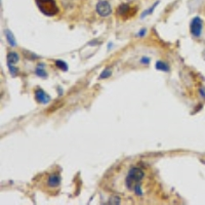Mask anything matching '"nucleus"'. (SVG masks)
<instances>
[{
  "instance_id": "obj_8",
  "label": "nucleus",
  "mask_w": 205,
  "mask_h": 205,
  "mask_svg": "<svg viewBox=\"0 0 205 205\" xmlns=\"http://www.w3.org/2000/svg\"><path fill=\"white\" fill-rule=\"evenodd\" d=\"M7 61L9 63H17L19 61V55H17V52H9L8 55H7Z\"/></svg>"
},
{
  "instance_id": "obj_9",
  "label": "nucleus",
  "mask_w": 205,
  "mask_h": 205,
  "mask_svg": "<svg viewBox=\"0 0 205 205\" xmlns=\"http://www.w3.org/2000/svg\"><path fill=\"white\" fill-rule=\"evenodd\" d=\"M156 66H157L158 69H162L163 71H167V66L164 65V64L162 63V62H158Z\"/></svg>"
},
{
  "instance_id": "obj_4",
  "label": "nucleus",
  "mask_w": 205,
  "mask_h": 205,
  "mask_svg": "<svg viewBox=\"0 0 205 205\" xmlns=\"http://www.w3.org/2000/svg\"><path fill=\"white\" fill-rule=\"evenodd\" d=\"M36 3L41 12L45 16L51 17L59 12V7L55 0H36Z\"/></svg>"
},
{
  "instance_id": "obj_1",
  "label": "nucleus",
  "mask_w": 205,
  "mask_h": 205,
  "mask_svg": "<svg viewBox=\"0 0 205 205\" xmlns=\"http://www.w3.org/2000/svg\"><path fill=\"white\" fill-rule=\"evenodd\" d=\"M148 174L145 169L140 166H130L124 178V191L123 193L134 194L136 196L143 195V185L147 181Z\"/></svg>"
},
{
  "instance_id": "obj_7",
  "label": "nucleus",
  "mask_w": 205,
  "mask_h": 205,
  "mask_svg": "<svg viewBox=\"0 0 205 205\" xmlns=\"http://www.w3.org/2000/svg\"><path fill=\"white\" fill-rule=\"evenodd\" d=\"M35 97H36V100L39 102H41V104H46V102L49 101L48 94L45 93V91L42 90V89H37Z\"/></svg>"
},
{
  "instance_id": "obj_10",
  "label": "nucleus",
  "mask_w": 205,
  "mask_h": 205,
  "mask_svg": "<svg viewBox=\"0 0 205 205\" xmlns=\"http://www.w3.org/2000/svg\"><path fill=\"white\" fill-rule=\"evenodd\" d=\"M36 73L38 74V75H42V76H45V75H46V74H45L44 72H42V71H41V69H37Z\"/></svg>"
},
{
  "instance_id": "obj_3",
  "label": "nucleus",
  "mask_w": 205,
  "mask_h": 205,
  "mask_svg": "<svg viewBox=\"0 0 205 205\" xmlns=\"http://www.w3.org/2000/svg\"><path fill=\"white\" fill-rule=\"evenodd\" d=\"M137 10H139V8L136 5H131L129 3H122L116 9V16L120 20L127 21L132 19L137 13Z\"/></svg>"
},
{
  "instance_id": "obj_2",
  "label": "nucleus",
  "mask_w": 205,
  "mask_h": 205,
  "mask_svg": "<svg viewBox=\"0 0 205 205\" xmlns=\"http://www.w3.org/2000/svg\"><path fill=\"white\" fill-rule=\"evenodd\" d=\"M34 182L38 189L50 195H54L58 193L61 188V170L59 168H51L50 170L37 175Z\"/></svg>"
},
{
  "instance_id": "obj_6",
  "label": "nucleus",
  "mask_w": 205,
  "mask_h": 205,
  "mask_svg": "<svg viewBox=\"0 0 205 205\" xmlns=\"http://www.w3.org/2000/svg\"><path fill=\"white\" fill-rule=\"evenodd\" d=\"M202 32V20L200 17H195L191 23V33L195 37H199Z\"/></svg>"
},
{
  "instance_id": "obj_5",
  "label": "nucleus",
  "mask_w": 205,
  "mask_h": 205,
  "mask_svg": "<svg viewBox=\"0 0 205 205\" xmlns=\"http://www.w3.org/2000/svg\"><path fill=\"white\" fill-rule=\"evenodd\" d=\"M97 12L100 16L102 17H108L110 13L112 12L111 6L109 4L108 1H105V0H101V1L98 2L97 4Z\"/></svg>"
}]
</instances>
